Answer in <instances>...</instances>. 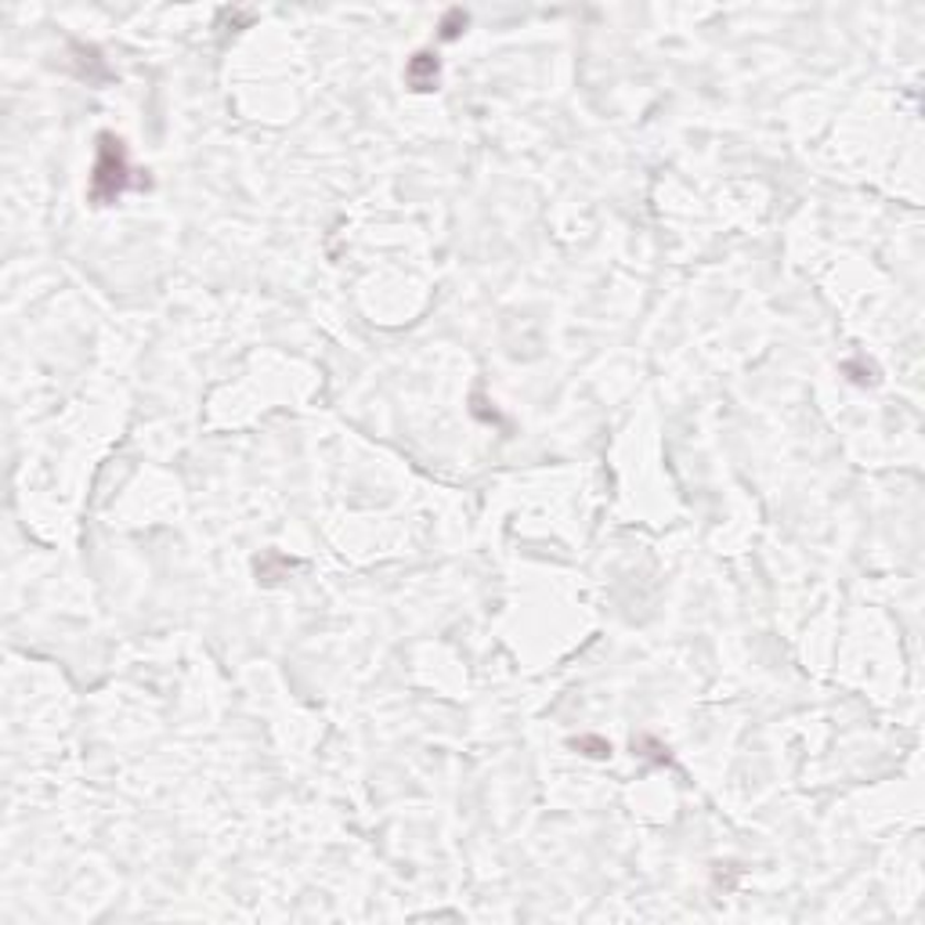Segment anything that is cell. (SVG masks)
<instances>
[{"mask_svg": "<svg viewBox=\"0 0 925 925\" xmlns=\"http://www.w3.org/2000/svg\"><path fill=\"white\" fill-rule=\"evenodd\" d=\"M131 160H127L123 141L116 134H101L98 138V160H95V174H91V203L95 207H109L131 188Z\"/></svg>", "mask_w": 925, "mask_h": 925, "instance_id": "cell-1", "label": "cell"}, {"mask_svg": "<svg viewBox=\"0 0 925 925\" xmlns=\"http://www.w3.org/2000/svg\"><path fill=\"white\" fill-rule=\"evenodd\" d=\"M409 84H413L416 91H431V87L438 84V58L420 51V55L409 62Z\"/></svg>", "mask_w": 925, "mask_h": 925, "instance_id": "cell-2", "label": "cell"}]
</instances>
